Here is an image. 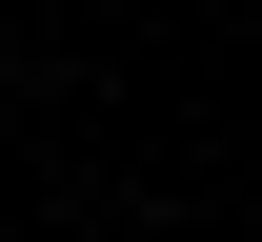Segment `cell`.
Masks as SVG:
<instances>
[{"label":"cell","mask_w":262,"mask_h":242,"mask_svg":"<svg viewBox=\"0 0 262 242\" xmlns=\"http://www.w3.org/2000/svg\"><path fill=\"white\" fill-rule=\"evenodd\" d=\"M0 121H20V61H0Z\"/></svg>","instance_id":"1"}]
</instances>
